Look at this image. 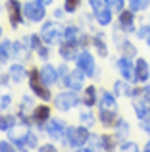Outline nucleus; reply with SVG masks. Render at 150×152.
Returning a JSON list of instances; mask_svg holds the SVG:
<instances>
[{"label":"nucleus","instance_id":"1","mask_svg":"<svg viewBox=\"0 0 150 152\" xmlns=\"http://www.w3.org/2000/svg\"><path fill=\"white\" fill-rule=\"evenodd\" d=\"M66 31L62 29V25H58V23H44V27H42L41 31V39L46 42V45H58V42L64 39Z\"/></svg>","mask_w":150,"mask_h":152},{"label":"nucleus","instance_id":"2","mask_svg":"<svg viewBox=\"0 0 150 152\" xmlns=\"http://www.w3.org/2000/svg\"><path fill=\"white\" fill-rule=\"evenodd\" d=\"M81 102L79 96L75 94V91H68V93H60L56 98H54V104H56L58 110H71L77 104Z\"/></svg>","mask_w":150,"mask_h":152},{"label":"nucleus","instance_id":"3","mask_svg":"<svg viewBox=\"0 0 150 152\" xmlns=\"http://www.w3.org/2000/svg\"><path fill=\"white\" fill-rule=\"evenodd\" d=\"M23 14L27 15V19L31 21H41L44 18V2H39V0H33V2H27L23 6Z\"/></svg>","mask_w":150,"mask_h":152},{"label":"nucleus","instance_id":"4","mask_svg":"<svg viewBox=\"0 0 150 152\" xmlns=\"http://www.w3.org/2000/svg\"><path fill=\"white\" fill-rule=\"evenodd\" d=\"M29 81H31V89H33V93L37 94V96H41L42 100H48L50 98V91L46 89L44 85H42V77H41V73H39L37 69H33L31 71V75H29Z\"/></svg>","mask_w":150,"mask_h":152},{"label":"nucleus","instance_id":"5","mask_svg":"<svg viewBox=\"0 0 150 152\" xmlns=\"http://www.w3.org/2000/svg\"><path fill=\"white\" fill-rule=\"evenodd\" d=\"M29 135H31V131H29V127H25V125H19V127H14V125H12L10 129H8V137H10L12 141L19 146V148H23V146L27 145Z\"/></svg>","mask_w":150,"mask_h":152},{"label":"nucleus","instance_id":"6","mask_svg":"<svg viewBox=\"0 0 150 152\" xmlns=\"http://www.w3.org/2000/svg\"><path fill=\"white\" fill-rule=\"evenodd\" d=\"M90 8H92V14L96 15L100 25H108V23L112 21V14H110V10L104 6V2H100V0H90Z\"/></svg>","mask_w":150,"mask_h":152},{"label":"nucleus","instance_id":"7","mask_svg":"<svg viewBox=\"0 0 150 152\" xmlns=\"http://www.w3.org/2000/svg\"><path fill=\"white\" fill-rule=\"evenodd\" d=\"M89 131L85 129V127H71V129H68V142L71 146H81L85 145L87 141H89Z\"/></svg>","mask_w":150,"mask_h":152},{"label":"nucleus","instance_id":"8","mask_svg":"<svg viewBox=\"0 0 150 152\" xmlns=\"http://www.w3.org/2000/svg\"><path fill=\"white\" fill-rule=\"evenodd\" d=\"M117 69L121 71V75H123L127 81H131V83H135V81H137V71H135V67H133V64L129 62L127 56H125V58H119V60H117Z\"/></svg>","mask_w":150,"mask_h":152},{"label":"nucleus","instance_id":"9","mask_svg":"<svg viewBox=\"0 0 150 152\" xmlns=\"http://www.w3.org/2000/svg\"><path fill=\"white\" fill-rule=\"evenodd\" d=\"M77 64H79V67L85 71V75H90V77L94 75L96 66H94V60H92V56H90L89 52H81V54L77 56Z\"/></svg>","mask_w":150,"mask_h":152},{"label":"nucleus","instance_id":"10","mask_svg":"<svg viewBox=\"0 0 150 152\" xmlns=\"http://www.w3.org/2000/svg\"><path fill=\"white\" fill-rule=\"evenodd\" d=\"M46 131H48V135H50V137H54L56 141L64 139V135L68 133V129H66L64 121H60V119H50V121H48V127H46Z\"/></svg>","mask_w":150,"mask_h":152},{"label":"nucleus","instance_id":"11","mask_svg":"<svg viewBox=\"0 0 150 152\" xmlns=\"http://www.w3.org/2000/svg\"><path fill=\"white\" fill-rule=\"evenodd\" d=\"M83 75H85V71L79 67V69H75L73 73L66 75V85L69 87L71 91H79L83 87Z\"/></svg>","mask_w":150,"mask_h":152},{"label":"nucleus","instance_id":"12","mask_svg":"<svg viewBox=\"0 0 150 152\" xmlns=\"http://www.w3.org/2000/svg\"><path fill=\"white\" fill-rule=\"evenodd\" d=\"M8 14H10V21L12 25H17V23H21V18H23V8L19 6L15 0H12V2H8Z\"/></svg>","mask_w":150,"mask_h":152},{"label":"nucleus","instance_id":"13","mask_svg":"<svg viewBox=\"0 0 150 152\" xmlns=\"http://www.w3.org/2000/svg\"><path fill=\"white\" fill-rule=\"evenodd\" d=\"M85 39H87V37H83V33L77 29V27H68V29H66V41L71 42V45H77V42L87 45Z\"/></svg>","mask_w":150,"mask_h":152},{"label":"nucleus","instance_id":"14","mask_svg":"<svg viewBox=\"0 0 150 152\" xmlns=\"http://www.w3.org/2000/svg\"><path fill=\"white\" fill-rule=\"evenodd\" d=\"M41 77H42V81H44V85H54V83L58 81V71L54 69L52 66H44L41 69Z\"/></svg>","mask_w":150,"mask_h":152},{"label":"nucleus","instance_id":"15","mask_svg":"<svg viewBox=\"0 0 150 152\" xmlns=\"http://www.w3.org/2000/svg\"><path fill=\"white\" fill-rule=\"evenodd\" d=\"M148 77H150V66L146 64V60L141 58L139 62H137V81L144 83Z\"/></svg>","mask_w":150,"mask_h":152},{"label":"nucleus","instance_id":"16","mask_svg":"<svg viewBox=\"0 0 150 152\" xmlns=\"http://www.w3.org/2000/svg\"><path fill=\"white\" fill-rule=\"evenodd\" d=\"M100 121L106 127L114 125L116 123V110H104V108H100Z\"/></svg>","mask_w":150,"mask_h":152},{"label":"nucleus","instance_id":"17","mask_svg":"<svg viewBox=\"0 0 150 152\" xmlns=\"http://www.w3.org/2000/svg\"><path fill=\"white\" fill-rule=\"evenodd\" d=\"M119 23H121V27H123L125 31H133L135 27H133V10H129V12H121V15H119Z\"/></svg>","mask_w":150,"mask_h":152},{"label":"nucleus","instance_id":"18","mask_svg":"<svg viewBox=\"0 0 150 152\" xmlns=\"http://www.w3.org/2000/svg\"><path fill=\"white\" fill-rule=\"evenodd\" d=\"M48 114H50V110L46 106H39V108H35V112H33V119L41 125L42 121H46L48 119Z\"/></svg>","mask_w":150,"mask_h":152},{"label":"nucleus","instance_id":"19","mask_svg":"<svg viewBox=\"0 0 150 152\" xmlns=\"http://www.w3.org/2000/svg\"><path fill=\"white\" fill-rule=\"evenodd\" d=\"M100 108H104V110H116V100H114V96L110 93H102Z\"/></svg>","mask_w":150,"mask_h":152},{"label":"nucleus","instance_id":"20","mask_svg":"<svg viewBox=\"0 0 150 152\" xmlns=\"http://www.w3.org/2000/svg\"><path fill=\"white\" fill-rule=\"evenodd\" d=\"M62 52V58L64 60H75L77 56H75V45H71V42H68V45H64L60 48Z\"/></svg>","mask_w":150,"mask_h":152},{"label":"nucleus","instance_id":"21","mask_svg":"<svg viewBox=\"0 0 150 152\" xmlns=\"http://www.w3.org/2000/svg\"><path fill=\"white\" fill-rule=\"evenodd\" d=\"M10 56H14V45L8 41H4L2 45H0V58L2 60H8Z\"/></svg>","mask_w":150,"mask_h":152},{"label":"nucleus","instance_id":"22","mask_svg":"<svg viewBox=\"0 0 150 152\" xmlns=\"http://www.w3.org/2000/svg\"><path fill=\"white\" fill-rule=\"evenodd\" d=\"M10 75L14 77V81H23V77H25V69H23L21 66H12L10 67Z\"/></svg>","mask_w":150,"mask_h":152},{"label":"nucleus","instance_id":"23","mask_svg":"<svg viewBox=\"0 0 150 152\" xmlns=\"http://www.w3.org/2000/svg\"><path fill=\"white\" fill-rule=\"evenodd\" d=\"M83 102H85L87 106H92V104L96 102V89H94V87H89V89L85 91V98H83Z\"/></svg>","mask_w":150,"mask_h":152},{"label":"nucleus","instance_id":"24","mask_svg":"<svg viewBox=\"0 0 150 152\" xmlns=\"http://www.w3.org/2000/svg\"><path fill=\"white\" fill-rule=\"evenodd\" d=\"M14 123H15L14 115H0V129H2V131H8Z\"/></svg>","mask_w":150,"mask_h":152},{"label":"nucleus","instance_id":"25","mask_svg":"<svg viewBox=\"0 0 150 152\" xmlns=\"http://www.w3.org/2000/svg\"><path fill=\"white\" fill-rule=\"evenodd\" d=\"M89 150H100L102 148V137H98V135H90L89 137Z\"/></svg>","mask_w":150,"mask_h":152},{"label":"nucleus","instance_id":"26","mask_svg":"<svg viewBox=\"0 0 150 152\" xmlns=\"http://www.w3.org/2000/svg\"><path fill=\"white\" fill-rule=\"evenodd\" d=\"M14 54L17 56V58H21V60H27V48H23L21 42H15L14 45Z\"/></svg>","mask_w":150,"mask_h":152},{"label":"nucleus","instance_id":"27","mask_svg":"<svg viewBox=\"0 0 150 152\" xmlns=\"http://www.w3.org/2000/svg\"><path fill=\"white\" fill-rule=\"evenodd\" d=\"M129 4H131L133 12H139V10H143V8L148 6V0H129Z\"/></svg>","mask_w":150,"mask_h":152},{"label":"nucleus","instance_id":"28","mask_svg":"<svg viewBox=\"0 0 150 152\" xmlns=\"http://www.w3.org/2000/svg\"><path fill=\"white\" fill-rule=\"evenodd\" d=\"M81 123L85 127H92V123H94L92 114H90V112H83V114H81Z\"/></svg>","mask_w":150,"mask_h":152},{"label":"nucleus","instance_id":"29","mask_svg":"<svg viewBox=\"0 0 150 152\" xmlns=\"http://www.w3.org/2000/svg\"><path fill=\"white\" fill-rule=\"evenodd\" d=\"M125 135H127V123H125L123 119H119V121H117V133H116V137L117 139H123Z\"/></svg>","mask_w":150,"mask_h":152},{"label":"nucleus","instance_id":"30","mask_svg":"<svg viewBox=\"0 0 150 152\" xmlns=\"http://www.w3.org/2000/svg\"><path fill=\"white\" fill-rule=\"evenodd\" d=\"M116 93L117 94H131V89H127L123 81H116Z\"/></svg>","mask_w":150,"mask_h":152},{"label":"nucleus","instance_id":"31","mask_svg":"<svg viewBox=\"0 0 150 152\" xmlns=\"http://www.w3.org/2000/svg\"><path fill=\"white\" fill-rule=\"evenodd\" d=\"M112 148H114L112 137H108V135H102V150H112Z\"/></svg>","mask_w":150,"mask_h":152},{"label":"nucleus","instance_id":"32","mask_svg":"<svg viewBox=\"0 0 150 152\" xmlns=\"http://www.w3.org/2000/svg\"><path fill=\"white\" fill-rule=\"evenodd\" d=\"M106 4H108L112 10H116V12H119L121 8H123V0H104Z\"/></svg>","mask_w":150,"mask_h":152},{"label":"nucleus","instance_id":"33","mask_svg":"<svg viewBox=\"0 0 150 152\" xmlns=\"http://www.w3.org/2000/svg\"><path fill=\"white\" fill-rule=\"evenodd\" d=\"M94 45H96V48H98V52H100V56H106V54H108L104 42H102V37H96V39H94Z\"/></svg>","mask_w":150,"mask_h":152},{"label":"nucleus","instance_id":"34","mask_svg":"<svg viewBox=\"0 0 150 152\" xmlns=\"http://www.w3.org/2000/svg\"><path fill=\"white\" fill-rule=\"evenodd\" d=\"M79 2H81V0H66V10H68V12H75L77 6H79Z\"/></svg>","mask_w":150,"mask_h":152},{"label":"nucleus","instance_id":"35","mask_svg":"<svg viewBox=\"0 0 150 152\" xmlns=\"http://www.w3.org/2000/svg\"><path fill=\"white\" fill-rule=\"evenodd\" d=\"M139 35H141V39H146L148 45H150V27H148V25H146V27H143V29L139 31Z\"/></svg>","mask_w":150,"mask_h":152},{"label":"nucleus","instance_id":"36","mask_svg":"<svg viewBox=\"0 0 150 152\" xmlns=\"http://www.w3.org/2000/svg\"><path fill=\"white\" fill-rule=\"evenodd\" d=\"M123 48H125V54H127V56H135L137 54V48H135V46H131L129 42H125Z\"/></svg>","mask_w":150,"mask_h":152},{"label":"nucleus","instance_id":"37","mask_svg":"<svg viewBox=\"0 0 150 152\" xmlns=\"http://www.w3.org/2000/svg\"><path fill=\"white\" fill-rule=\"evenodd\" d=\"M121 150H139V146H137L135 142H125V145L121 146Z\"/></svg>","mask_w":150,"mask_h":152},{"label":"nucleus","instance_id":"38","mask_svg":"<svg viewBox=\"0 0 150 152\" xmlns=\"http://www.w3.org/2000/svg\"><path fill=\"white\" fill-rule=\"evenodd\" d=\"M37 52H39V56H41L42 60H46V58H48V50H46L44 46H39V48H37Z\"/></svg>","mask_w":150,"mask_h":152},{"label":"nucleus","instance_id":"39","mask_svg":"<svg viewBox=\"0 0 150 152\" xmlns=\"http://www.w3.org/2000/svg\"><path fill=\"white\" fill-rule=\"evenodd\" d=\"M27 145L31 146V148H37V139H35V135L31 133L29 135V139H27Z\"/></svg>","mask_w":150,"mask_h":152},{"label":"nucleus","instance_id":"40","mask_svg":"<svg viewBox=\"0 0 150 152\" xmlns=\"http://www.w3.org/2000/svg\"><path fill=\"white\" fill-rule=\"evenodd\" d=\"M6 150H14V146H10L6 141H2L0 142V152H6Z\"/></svg>","mask_w":150,"mask_h":152},{"label":"nucleus","instance_id":"41","mask_svg":"<svg viewBox=\"0 0 150 152\" xmlns=\"http://www.w3.org/2000/svg\"><path fill=\"white\" fill-rule=\"evenodd\" d=\"M8 104H10V94H8V96H2V98H0V108H6Z\"/></svg>","mask_w":150,"mask_h":152},{"label":"nucleus","instance_id":"42","mask_svg":"<svg viewBox=\"0 0 150 152\" xmlns=\"http://www.w3.org/2000/svg\"><path fill=\"white\" fill-rule=\"evenodd\" d=\"M39 150H41V152H52V150H54V146H52V145H44V146H41Z\"/></svg>","mask_w":150,"mask_h":152},{"label":"nucleus","instance_id":"43","mask_svg":"<svg viewBox=\"0 0 150 152\" xmlns=\"http://www.w3.org/2000/svg\"><path fill=\"white\" fill-rule=\"evenodd\" d=\"M144 150H146V152H150V141L146 142V146H144Z\"/></svg>","mask_w":150,"mask_h":152},{"label":"nucleus","instance_id":"44","mask_svg":"<svg viewBox=\"0 0 150 152\" xmlns=\"http://www.w3.org/2000/svg\"><path fill=\"white\" fill-rule=\"evenodd\" d=\"M42 2H44V4H48V2H52V0H42Z\"/></svg>","mask_w":150,"mask_h":152}]
</instances>
